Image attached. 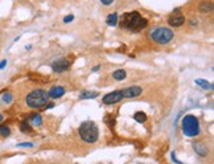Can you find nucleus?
Returning a JSON list of instances; mask_svg holds the SVG:
<instances>
[{"mask_svg":"<svg viewBox=\"0 0 214 164\" xmlns=\"http://www.w3.org/2000/svg\"><path fill=\"white\" fill-rule=\"evenodd\" d=\"M29 119H31V122L34 126H40L42 123V118H41V115H38V114H32V115L29 117Z\"/></svg>","mask_w":214,"mask_h":164,"instance_id":"nucleus-18","label":"nucleus"},{"mask_svg":"<svg viewBox=\"0 0 214 164\" xmlns=\"http://www.w3.org/2000/svg\"><path fill=\"white\" fill-rule=\"evenodd\" d=\"M99 68H101L99 65H98V66H94V69H93V70H94V72H97V70H99Z\"/></svg>","mask_w":214,"mask_h":164,"instance_id":"nucleus-27","label":"nucleus"},{"mask_svg":"<svg viewBox=\"0 0 214 164\" xmlns=\"http://www.w3.org/2000/svg\"><path fill=\"white\" fill-rule=\"evenodd\" d=\"M185 23V17H184V15L178 11V9H176V11H173L171 15L168 16V24L173 28H178L181 27L182 24Z\"/></svg>","mask_w":214,"mask_h":164,"instance_id":"nucleus-6","label":"nucleus"},{"mask_svg":"<svg viewBox=\"0 0 214 164\" xmlns=\"http://www.w3.org/2000/svg\"><path fill=\"white\" fill-rule=\"evenodd\" d=\"M33 144L32 143H20L19 144V147H32Z\"/></svg>","mask_w":214,"mask_h":164,"instance_id":"nucleus-24","label":"nucleus"},{"mask_svg":"<svg viewBox=\"0 0 214 164\" xmlns=\"http://www.w3.org/2000/svg\"><path fill=\"white\" fill-rule=\"evenodd\" d=\"M133 119L139 123H144L147 121V115H146V113H143V111H138V113L133 114Z\"/></svg>","mask_w":214,"mask_h":164,"instance_id":"nucleus-17","label":"nucleus"},{"mask_svg":"<svg viewBox=\"0 0 214 164\" xmlns=\"http://www.w3.org/2000/svg\"><path fill=\"white\" fill-rule=\"evenodd\" d=\"M181 128H182V134L185 136H189V138L197 136L200 134V121H198L197 117L192 115V114H188V115L182 118Z\"/></svg>","mask_w":214,"mask_h":164,"instance_id":"nucleus-3","label":"nucleus"},{"mask_svg":"<svg viewBox=\"0 0 214 164\" xmlns=\"http://www.w3.org/2000/svg\"><path fill=\"white\" fill-rule=\"evenodd\" d=\"M3 119H4V117L2 115V114H0V122H2V121H3Z\"/></svg>","mask_w":214,"mask_h":164,"instance_id":"nucleus-29","label":"nucleus"},{"mask_svg":"<svg viewBox=\"0 0 214 164\" xmlns=\"http://www.w3.org/2000/svg\"><path fill=\"white\" fill-rule=\"evenodd\" d=\"M101 3L104 4V6H110V4L114 3V0H101Z\"/></svg>","mask_w":214,"mask_h":164,"instance_id":"nucleus-23","label":"nucleus"},{"mask_svg":"<svg viewBox=\"0 0 214 164\" xmlns=\"http://www.w3.org/2000/svg\"><path fill=\"white\" fill-rule=\"evenodd\" d=\"M126 77H127V73H126V70H123V69H118V70H115L112 73V78L116 79V81H123Z\"/></svg>","mask_w":214,"mask_h":164,"instance_id":"nucleus-15","label":"nucleus"},{"mask_svg":"<svg viewBox=\"0 0 214 164\" xmlns=\"http://www.w3.org/2000/svg\"><path fill=\"white\" fill-rule=\"evenodd\" d=\"M190 24L192 25H196V20H190Z\"/></svg>","mask_w":214,"mask_h":164,"instance_id":"nucleus-28","label":"nucleus"},{"mask_svg":"<svg viewBox=\"0 0 214 164\" xmlns=\"http://www.w3.org/2000/svg\"><path fill=\"white\" fill-rule=\"evenodd\" d=\"M12 94L11 93H7V94H4L3 95V102H6V103H11L12 102Z\"/></svg>","mask_w":214,"mask_h":164,"instance_id":"nucleus-21","label":"nucleus"},{"mask_svg":"<svg viewBox=\"0 0 214 164\" xmlns=\"http://www.w3.org/2000/svg\"><path fill=\"white\" fill-rule=\"evenodd\" d=\"M198 11L202 12V13H209L213 11V3L210 0H203V2L200 3V6H198Z\"/></svg>","mask_w":214,"mask_h":164,"instance_id":"nucleus-11","label":"nucleus"},{"mask_svg":"<svg viewBox=\"0 0 214 164\" xmlns=\"http://www.w3.org/2000/svg\"><path fill=\"white\" fill-rule=\"evenodd\" d=\"M63 94H65V87H62V86H53L50 90H49L48 95L50 98H53V99H57V98H61Z\"/></svg>","mask_w":214,"mask_h":164,"instance_id":"nucleus-10","label":"nucleus"},{"mask_svg":"<svg viewBox=\"0 0 214 164\" xmlns=\"http://www.w3.org/2000/svg\"><path fill=\"white\" fill-rule=\"evenodd\" d=\"M11 134V130L7 126H0V135L2 136H8Z\"/></svg>","mask_w":214,"mask_h":164,"instance_id":"nucleus-20","label":"nucleus"},{"mask_svg":"<svg viewBox=\"0 0 214 164\" xmlns=\"http://www.w3.org/2000/svg\"><path fill=\"white\" fill-rule=\"evenodd\" d=\"M48 99H49L48 91L42 90V89H36V90L31 91L27 95L25 102H27V105L29 107H32V109H40V107H42V106L46 105Z\"/></svg>","mask_w":214,"mask_h":164,"instance_id":"nucleus-5","label":"nucleus"},{"mask_svg":"<svg viewBox=\"0 0 214 164\" xmlns=\"http://www.w3.org/2000/svg\"><path fill=\"white\" fill-rule=\"evenodd\" d=\"M123 99V94L122 90H116V91H112V93H108L103 97V103L104 105H114V103H118Z\"/></svg>","mask_w":214,"mask_h":164,"instance_id":"nucleus-7","label":"nucleus"},{"mask_svg":"<svg viewBox=\"0 0 214 164\" xmlns=\"http://www.w3.org/2000/svg\"><path fill=\"white\" fill-rule=\"evenodd\" d=\"M6 65H7V60H3V61L0 62V69H4Z\"/></svg>","mask_w":214,"mask_h":164,"instance_id":"nucleus-26","label":"nucleus"},{"mask_svg":"<svg viewBox=\"0 0 214 164\" xmlns=\"http://www.w3.org/2000/svg\"><path fill=\"white\" fill-rule=\"evenodd\" d=\"M70 61L66 58H61V60H57V61H54L52 64V69L53 72L56 73H62V72H66L69 68H70Z\"/></svg>","mask_w":214,"mask_h":164,"instance_id":"nucleus-8","label":"nucleus"},{"mask_svg":"<svg viewBox=\"0 0 214 164\" xmlns=\"http://www.w3.org/2000/svg\"><path fill=\"white\" fill-rule=\"evenodd\" d=\"M172 160H173V162H175V163H177V164H182L181 162H178V160H177V159H176V155H175V152H172Z\"/></svg>","mask_w":214,"mask_h":164,"instance_id":"nucleus-25","label":"nucleus"},{"mask_svg":"<svg viewBox=\"0 0 214 164\" xmlns=\"http://www.w3.org/2000/svg\"><path fill=\"white\" fill-rule=\"evenodd\" d=\"M73 20H74L73 15H68V16L63 17V23H70V21H73Z\"/></svg>","mask_w":214,"mask_h":164,"instance_id":"nucleus-22","label":"nucleus"},{"mask_svg":"<svg viewBox=\"0 0 214 164\" xmlns=\"http://www.w3.org/2000/svg\"><path fill=\"white\" fill-rule=\"evenodd\" d=\"M118 23L120 24L122 29H127V31H131V32H139L148 25V20L142 17L140 13L136 11L124 13Z\"/></svg>","mask_w":214,"mask_h":164,"instance_id":"nucleus-1","label":"nucleus"},{"mask_svg":"<svg viewBox=\"0 0 214 164\" xmlns=\"http://www.w3.org/2000/svg\"><path fill=\"white\" fill-rule=\"evenodd\" d=\"M99 95L98 91H82L79 94V98L81 99H90V98H97Z\"/></svg>","mask_w":214,"mask_h":164,"instance_id":"nucleus-16","label":"nucleus"},{"mask_svg":"<svg viewBox=\"0 0 214 164\" xmlns=\"http://www.w3.org/2000/svg\"><path fill=\"white\" fill-rule=\"evenodd\" d=\"M193 148H194L197 155H200L202 157H205L207 155V147L203 143H193Z\"/></svg>","mask_w":214,"mask_h":164,"instance_id":"nucleus-12","label":"nucleus"},{"mask_svg":"<svg viewBox=\"0 0 214 164\" xmlns=\"http://www.w3.org/2000/svg\"><path fill=\"white\" fill-rule=\"evenodd\" d=\"M20 130H21L23 132H31L32 127L27 121H24V122H21V125H20Z\"/></svg>","mask_w":214,"mask_h":164,"instance_id":"nucleus-19","label":"nucleus"},{"mask_svg":"<svg viewBox=\"0 0 214 164\" xmlns=\"http://www.w3.org/2000/svg\"><path fill=\"white\" fill-rule=\"evenodd\" d=\"M194 82H196V85H198V86H200V87H202V89H205V90H212V89H213V83L207 82L206 79H201V78H197Z\"/></svg>","mask_w":214,"mask_h":164,"instance_id":"nucleus-13","label":"nucleus"},{"mask_svg":"<svg viewBox=\"0 0 214 164\" xmlns=\"http://www.w3.org/2000/svg\"><path fill=\"white\" fill-rule=\"evenodd\" d=\"M118 21H119V19H118V13H116V12L108 15L107 19H106L107 25H110V27H115L116 24H118Z\"/></svg>","mask_w":214,"mask_h":164,"instance_id":"nucleus-14","label":"nucleus"},{"mask_svg":"<svg viewBox=\"0 0 214 164\" xmlns=\"http://www.w3.org/2000/svg\"><path fill=\"white\" fill-rule=\"evenodd\" d=\"M78 134L81 139L86 143H95L99 138V130L97 125L91 121L83 122L78 128Z\"/></svg>","mask_w":214,"mask_h":164,"instance_id":"nucleus-2","label":"nucleus"},{"mask_svg":"<svg viewBox=\"0 0 214 164\" xmlns=\"http://www.w3.org/2000/svg\"><path fill=\"white\" fill-rule=\"evenodd\" d=\"M175 33L171 28H167V27H157V28H153L151 33H149V37L153 42L159 44V45H165V44L171 42Z\"/></svg>","mask_w":214,"mask_h":164,"instance_id":"nucleus-4","label":"nucleus"},{"mask_svg":"<svg viewBox=\"0 0 214 164\" xmlns=\"http://www.w3.org/2000/svg\"><path fill=\"white\" fill-rule=\"evenodd\" d=\"M143 93V89L140 86H131V87H126L122 90L123 98H135L139 97Z\"/></svg>","mask_w":214,"mask_h":164,"instance_id":"nucleus-9","label":"nucleus"}]
</instances>
